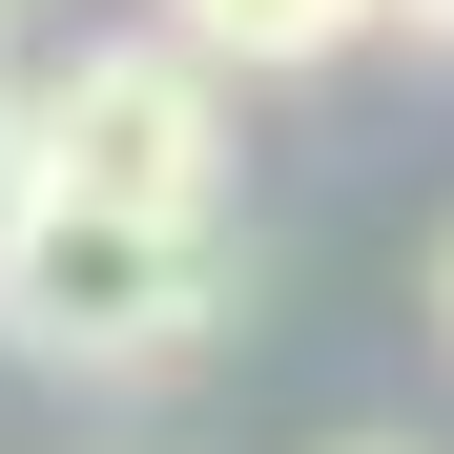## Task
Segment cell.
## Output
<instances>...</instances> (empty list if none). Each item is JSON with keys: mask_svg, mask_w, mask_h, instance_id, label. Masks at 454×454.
<instances>
[{"mask_svg": "<svg viewBox=\"0 0 454 454\" xmlns=\"http://www.w3.org/2000/svg\"><path fill=\"white\" fill-rule=\"evenodd\" d=\"M166 42H207L227 83H310V62H351L372 42V0H145Z\"/></svg>", "mask_w": 454, "mask_h": 454, "instance_id": "obj_3", "label": "cell"}, {"mask_svg": "<svg viewBox=\"0 0 454 454\" xmlns=\"http://www.w3.org/2000/svg\"><path fill=\"white\" fill-rule=\"evenodd\" d=\"M21 21H42V0H0V42H21Z\"/></svg>", "mask_w": 454, "mask_h": 454, "instance_id": "obj_7", "label": "cell"}, {"mask_svg": "<svg viewBox=\"0 0 454 454\" xmlns=\"http://www.w3.org/2000/svg\"><path fill=\"white\" fill-rule=\"evenodd\" d=\"M331 454H413V434H331Z\"/></svg>", "mask_w": 454, "mask_h": 454, "instance_id": "obj_6", "label": "cell"}, {"mask_svg": "<svg viewBox=\"0 0 454 454\" xmlns=\"http://www.w3.org/2000/svg\"><path fill=\"white\" fill-rule=\"evenodd\" d=\"M372 42H434V62H454V0H372Z\"/></svg>", "mask_w": 454, "mask_h": 454, "instance_id": "obj_4", "label": "cell"}, {"mask_svg": "<svg viewBox=\"0 0 454 454\" xmlns=\"http://www.w3.org/2000/svg\"><path fill=\"white\" fill-rule=\"evenodd\" d=\"M21 124H42V186H83V207H227V62L166 21L42 62Z\"/></svg>", "mask_w": 454, "mask_h": 454, "instance_id": "obj_2", "label": "cell"}, {"mask_svg": "<svg viewBox=\"0 0 454 454\" xmlns=\"http://www.w3.org/2000/svg\"><path fill=\"white\" fill-rule=\"evenodd\" d=\"M434 331H454V248H434Z\"/></svg>", "mask_w": 454, "mask_h": 454, "instance_id": "obj_5", "label": "cell"}, {"mask_svg": "<svg viewBox=\"0 0 454 454\" xmlns=\"http://www.w3.org/2000/svg\"><path fill=\"white\" fill-rule=\"evenodd\" d=\"M248 310V269H227V207H83L42 186L0 227V351L62 372V393H186Z\"/></svg>", "mask_w": 454, "mask_h": 454, "instance_id": "obj_1", "label": "cell"}]
</instances>
